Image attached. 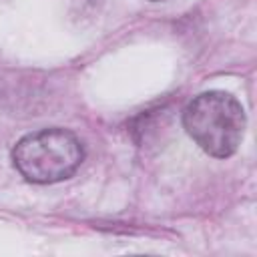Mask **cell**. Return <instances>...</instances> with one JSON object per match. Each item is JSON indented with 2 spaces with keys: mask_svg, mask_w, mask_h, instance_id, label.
<instances>
[{
  "mask_svg": "<svg viewBox=\"0 0 257 257\" xmlns=\"http://www.w3.org/2000/svg\"><path fill=\"white\" fill-rule=\"evenodd\" d=\"M84 159L82 143L66 128H42L22 137L12 149L18 173L38 185L58 183L76 173Z\"/></svg>",
  "mask_w": 257,
  "mask_h": 257,
  "instance_id": "obj_2",
  "label": "cell"
},
{
  "mask_svg": "<svg viewBox=\"0 0 257 257\" xmlns=\"http://www.w3.org/2000/svg\"><path fill=\"white\" fill-rule=\"evenodd\" d=\"M183 126L207 155L227 159L241 145L245 133V110L233 94L209 90L195 96L185 106Z\"/></svg>",
  "mask_w": 257,
  "mask_h": 257,
  "instance_id": "obj_1",
  "label": "cell"
}]
</instances>
